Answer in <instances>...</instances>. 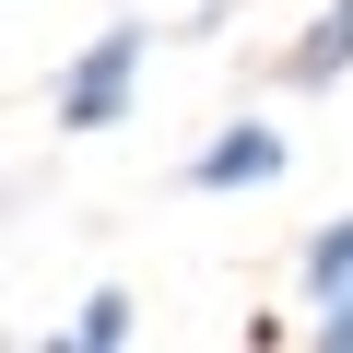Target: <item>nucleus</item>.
<instances>
[{"mask_svg": "<svg viewBox=\"0 0 353 353\" xmlns=\"http://www.w3.org/2000/svg\"><path fill=\"white\" fill-rule=\"evenodd\" d=\"M130 83H141V24H106V36L59 71V130H106V118L130 106Z\"/></svg>", "mask_w": 353, "mask_h": 353, "instance_id": "f257e3e1", "label": "nucleus"}, {"mask_svg": "<svg viewBox=\"0 0 353 353\" xmlns=\"http://www.w3.org/2000/svg\"><path fill=\"white\" fill-rule=\"evenodd\" d=\"M259 176H283V130H224L189 153V189H259Z\"/></svg>", "mask_w": 353, "mask_h": 353, "instance_id": "f03ea898", "label": "nucleus"}, {"mask_svg": "<svg viewBox=\"0 0 353 353\" xmlns=\"http://www.w3.org/2000/svg\"><path fill=\"white\" fill-rule=\"evenodd\" d=\"M330 71H353V0H330V12L294 36V83H330Z\"/></svg>", "mask_w": 353, "mask_h": 353, "instance_id": "7ed1b4c3", "label": "nucleus"}, {"mask_svg": "<svg viewBox=\"0 0 353 353\" xmlns=\"http://www.w3.org/2000/svg\"><path fill=\"white\" fill-rule=\"evenodd\" d=\"M71 341H83V353H118V341H130V294H83Z\"/></svg>", "mask_w": 353, "mask_h": 353, "instance_id": "20e7f679", "label": "nucleus"}, {"mask_svg": "<svg viewBox=\"0 0 353 353\" xmlns=\"http://www.w3.org/2000/svg\"><path fill=\"white\" fill-rule=\"evenodd\" d=\"M318 341H330V353H353V271H341V283H318Z\"/></svg>", "mask_w": 353, "mask_h": 353, "instance_id": "39448f33", "label": "nucleus"}, {"mask_svg": "<svg viewBox=\"0 0 353 353\" xmlns=\"http://www.w3.org/2000/svg\"><path fill=\"white\" fill-rule=\"evenodd\" d=\"M341 271H353V212H341L330 236H306V283H341Z\"/></svg>", "mask_w": 353, "mask_h": 353, "instance_id": "423d86ee", "label": "nucleus"}]
</instances>
